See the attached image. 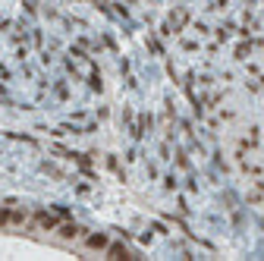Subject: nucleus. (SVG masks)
I'll list each match as a JSON object with an SVG mask.
<instances>
[{"mask_svg": "<svg viewBox=\"0 0 264 261\" xmlns=\"http://www.w3.org/2000/svg\"><path fill=\"white\" fill-rule=\"evenodd\" d=\"M88 245H94V248H101V245H107V236H91V239H88Z\"/></svg>", "mask_w": 264, "mask_h": 261, "instance_id": "1", "label": "nucleus"}]
</instances>
